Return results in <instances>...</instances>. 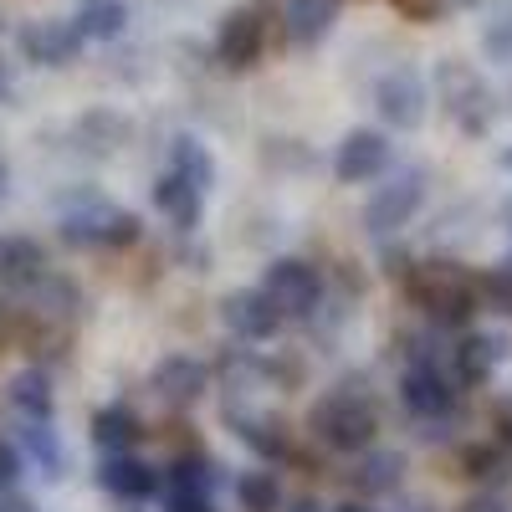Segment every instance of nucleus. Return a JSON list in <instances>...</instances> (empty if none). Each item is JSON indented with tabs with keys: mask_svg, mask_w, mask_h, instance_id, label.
<instances>
[{
	"mask_svg": "<svg viewBox=\"0 0 512 512\" xmlns=\"http://www.w3.org/2000/svg\"><path fill=\"white\" fill-rule=\"evenodd\" d=\"M308 431L338 456L369 451V441L379 436V400L364 390V384H333V390L313 405Z\"/></svg>",
	"mask_w": 512,
	"mask_h": 512,
	"instance_id": "f257e3e1",
	"label": "nucleus"
},
{
	"mask_svg": "<svg viewBox=\"0 0 512 512\" xmlns=\"http://www.w3.org/2000/svg\"><path fill=\"white\" fill-rule=\"evenodd\" d=\"M405 297L425 318H436L441 328H461L477 313L482 277H472L461 262H415L405 272Z\"/></svg>",
	"mask_w": 512,
	"mask_h": 512,
	"instance_id": "f03ea898",
	"label": "nucleus"
},
{
	"mask_svg": "<svg viewBox=\"0 0 512 512\" xmlns=\"http://www.w3.org/2000/svg\"><path fill=\"white\" fill-rule=\"evenodd\" d=\"M57 236L72 251H123V246H134L144 236V221L134 216V210L103 200V195H82L62 210Z\"/></svg>",
	"mask_w": 512,
	"mask_h": 512,
	"instance_id": "7ed1b4c3",
	"label": "nucleus"
},
{
	"mask_svg": "<svg viewBox=\"0 0 512 512\" xmlns=\"http://www.w3.org/2000/svg\"><path fill=\"white\" fill-rule=\"evenodd\" d=\"M436 93L451 113V123L461 128V134H472L482 139L492 118H497V93H492V82L472 67V62H461V57H446L436 67Z\"/></svg>",
	"mask_w": 512,
	"mask_h": 512,
	"instance_id": "20e7f679",
	"label": "nucleus"
},
{
	"mask_svg": "<svg viewBox=\"0 0 512 512\" xmlns=\"http://www.w3.org/2000/svg\"><path fill=\"white\" fill-rule=\"evenodd\" d=\"M400 405L415 425H446L461 405V384L441 359H410L400 374Z\"/></svg>",
	"mask_w": 512,
	"mask_h": 512,
	"instance_id": "39448f33",
	"label": "nucleus"
},
{
	"mask_svg": "<svg viewBox=\"0 0 512 512\" xmlns=\"http://www.w3.org/2000/svg\"><path fill=\"white\" fill-rule=\"evenodd\" d=\"M425 200V169H400L390 175L369 200H364V231L379 241V236H395Z\"/></svg>",
	"mask_w": 512,
	"mask_h": 512,
	"instance_id": "423d86ee",
	"label": "nucleus"
},
{
	"mask_svg": "<svg viewBox=\"0 0 512 512\" xmlns=\"http://www.w3.org/2000/svg\"><path fill=\"white\" fill-rule=\"evenodd\" d=\"M262 287L272 292V303L282 308V318H313L323 303V272L308 256H277L267 267Z\"/></svg>",
	"mask_w": 512,
	"mask_h": 512,
	"instance_id": "0eeeda50",
	"label": "nucleus"
},
{
	"mask_svg": "<svg viewBox=\"0 0 512 512\" xmlns=\"http://www.w3.org/2000/svg\"><path fill=\"white\" fill-rule=\"evenodd\" d=\"M221 323L241 338V344H267L287 318L272 303L267 287H236V292H226V303H221Z\"/></svg>",
	"mask_w": 512,
	"mask_h": 512,
	"instance_id": "6e6552de",
	"label": "nucleus"
},
{
	"mask_svg": "<svg viewBox=\"0 0 512 512\" xmlns=\"http://www.w3.org/2000/svg\"><path fill=\"white\" fill-rule=\"evenodd\" d=\"M262 47H267V16L256 6H236L216 31V62L226 72H251L262 62Z\"/></svg>",
	"mask_w": 512,
	"mask_h": 512,
	"instance_id": "1a4fd4ad",
	"label": "nucleus"
},
{
	"mask_svg": "<svg viewBox=\"0 0 512 512\" xmlns=\"http://www.w3.org/2000/svg\"><path fill=\"white\" fill-rule=\"evenodd\" d=\"M82 47H88V36H82L77 21H26L21 26V57L36 62V67H72L82 57Z\"/></svg>",
	"mask_w": 512,
	"mask_h": 512,
	"instance_id": "9d476101",
	"label": "nucleus"
},
{
	"mask_svg": "<svg viewBox=\"0 0 512 512\" xmlns=\"http://www.w3.org/2000/svg\"><path fill=\"white\" fill-rule=\"evenodd\" d=\"M149 390H154L164 405L190 410V405H200L205 390H210V364L195 359V354H164V359L149 369Z\"/></svg>",
	"mask_w": 512,
	"mask_h": 512,
	"instance_id": "9b49d317",
	"label": "nucleus"
},
{
	"mask_svg": "<svg viewBox=\"0 0 512 512\" xmlns=\"http://www.w3.org/2000/svg\"><path fill=\"white\" fill-rule=\"evenodd\" d=\"M390 169V139L379 128H349L338 139V154H333V175L344 185H364V180H379Z\"/></svg>",
	"mask_w": 512,
	"mask_h": 512,
	"instance_id": "f8f14e48",
	"label": "nucleus"
},
{
	"mask_svg": "<svg viewBox=\"0 0 512 512\" xmlns=\"http://www.w3.org/2000/svg\"><path fill=\"white\" fill-rule=\"evenodd\" d=\"M374 108L390 128H420L425 118V82L410 67H395L374 82Z\"/></svg>",
	"mask_w": 512,
	"mask_h": 512,
	"instance_id": "ddd939ff",
	"label": "nucleus"
},
{
	"mask_svg": "<svg viewBox=\"0 0 512 512\" xmlns=\"http://www.w3.org/2000/svg\"><path fill=\"white\" fill-rule=\"evenodd\" d=\"M98 482H103V492H113L123 502H144V497H154L164 487V477L154 472L144 456H134V451H103Z\"/></svg>",
	"mask_w": 512,
	"mask_h": 512,
	"instance_id": "4468645a",
	"label": "nucleus"
},
{
	"mask_svg": "<svg viewBox=\"0 0 512 512\" xmlns=\"http://www.w3.org/2000/svg\"><path fill=\"white\" fill-rule=\"evenodd\" d=\"M502 359H507V338H497V333H461L451 344V374H456V384H466V390L487 384Z\"/></svg>",
	"mask_w": 512,
	"mask_h": 512,
	"instance_id": "2eb2a0df",
	"label": "nucleus"
},
{
	"mask_svg": "<svg viewBox=\"0 0 512 512\" xmlns=\"http://www.w3.org/2000/svg\"><path fill=\"white\" fill-rule=\"evenodd\" d=\"M154 205H159V216L175 226V231H195L200 226V210H205V190L190 185L180 169H164V175L154 180Z\"/></svg>",
	"mask_w": 512,
	"mask_h": 512,
	"instance_id": "dca6fc26",
	"label": "nucleus"
},
{
	"mask_svg": "<svg viewBox=\"0 0 512 512\" xmlns=\"http://www.w3.org/2000/svg\"><path fill=\"white\" fill-rule=\"evenodd\" d=\"M287 41L297 52H313L338 26V0H287Z\"/></svg>",
	"mask_w": 512,
	"mask_h": 512,
	"instance_id": "f3484780",
	"label": "nucleus"
},
{
	"mask_svg": "<svg viewBox=\"0 0 512 512\" xmlns=\"http://www.w3.org/2000/svg\"><path fill=\"white\" fill-rule=\"evenodd\" d=\"M41 277H47V251L31 236H6L0 241V287L11 292H31Z\"/></svg>",
	"mask_w": 512,
	"mask_h": 512,
	"instance_id": "a211bd4d",
	"label": "nucleus"
},
{
	"mask_svg": "<svg viewBox=\"0 0 512 512\" xmlns=\"http://www.w3.org/2000/svg\"><path fill=\"white\" fill-rule=\"evenodd\" d=\"M6 405L16 410V420H52L57 415V390L47 369H21L6 384Z\"/></svg>",
	"mask_w": 512,
	"mask_h": 512,
	"instance_id": "6ab92c4d",
	"label": "nucleus"
},
{
	"mask_svg": "<svg viewBox=\"0 0 512 512\" xmlns=\"http://www.w3.org/2000/svg\"><path fill=\"white\" fill-rule=\"evenodd\" d=\"M226 425L236 431V441L251 446L262 461H287V456H292V446H287V436H282L277 420H262V415H246V410L226 405Z\"/></svg>",
	"mask_w": 512,
	"mask_h": 512,
	"instance_id": "aec40b11",
	"label": "nucleus"
},
{
	"mask_svg": "<svg viewBox=\"0 0 512 512\" xmlns=\"http://www.w3.org/2000/svg\"><path fill=\"white\" fill-rule=\"evenodd\" d=\"M16 441H21V451L41 466V477H47V482H57V477L67 472V451H62V436H57L52 420H21V425H16Z\"/></svg>",
	"mask_w": 512,
	"mask_h": 512,
	"instance_id": "412c9836",
	"label": "nucleus"
},
{
	"mask_svg": "<svg viewBox=\"0 0 512 512\" xmlns=\"http://www.w3.org/2000/svg\"><path fill=\"white\" fill-rule=\"evenodd\" d=\"M93 441H98L103 451H134V446L144 441V420H139V410H134V405H123V400L103 405V410L93 415Z\"/></svg>",
	"mask_w": 512,
	"mask_h": 512,
	"instance_id": "4be33fe9",
	"label": "nucleus"
},
{
	"mask_svg": "<svg viewBox=\"0 0 512 512\" xmlns=\"http://www.w3.org/2000/svg\"><path fill=\"white\" fill-rule=\"evenodd\" d=\"M221 472L226 466H216L210 456L190 451V456H175L164 466V492H195V497H216L221 487Z\"/></svg>",
	"mask_w": 512,
	"mask_h": 512,
	"instance_id": "5701e85b",
	"label": "nucleus"
},
{
	"mask_svg": "<svg viewBox=\"0 0 512 512\" xmlns=\"http://www.w3.org/2000/svg\"><path fill=\"white\" fill-rule=\"evenodd\" d=\"M405 482V456L400 451H364L354 466V487L364 497H395Z\"/></svg>",
	"mask_w": 512,
	"mask_h": 512,
	"instance_id": "b1692460",
	"label": "nucleus"
},
{
	"mask_svg": "<svg viewBox=\"0 0 512 512\" xmlns=\"http://www.w3.org/2000/svg\"><path fill=\"white\" fill-rule=\"evenodd\" d=\"M461 472L472 477V482H512V446L507 441H477V446H461Z\"/></svg>",
	"mask_w": 512,
	"mask_h": 512,
	"instance_id": "393cba45",
	"label": "nucleus"
},
{
	"mask_svg": "<svg viewBox=\"0 0 512 512\" xmlns=\"http://www.w3.org/2000/svg\"><path fill=\"white\" fill-rule=\"evenodd\" d=\"M72 21L88 41H118L128 31V0H77Z\"/></svg>",
	"mask_w": 512,
	"mask_h": 512,
	"instance_id": "a878e982",
	"label": "nucleus"
},
{
	"mask_svg": "<svg viewBox=\"0 0 512 512\" xmlns=\"http://www.w3.org/2000/svg\"><path fill=\"white\" fill-rule=\"evenodd\" d=\"M169 169H180V175L200 190L216 185V159H210V149L195 139V134H175L169 139Z\"/></svg>",
	"mask_w": 512,
	"mask_h": 512,
	"instance_id": "bb28decb",
	"label": "nucleus"
},
{
	"mask_svg": "<svg viewBox=\"0 0 512 512\" xmlns=\"http://www.w3.org/2000/svg\"><path fill=\"white\" fill-rule=\"evenodd\" d=\"M236 497H241V507L246 512H277L282 507V482H277V472H241L236 477Z\"/></svg>",
	"mask_w": 512,
	"mask_h": 512,
	"instance_id": "cd10ccee",
	"label": "nucleus"
},
{
	"mask_svg": "<svg viewBox=\"0 0 512 512\" xmlns=\"http://www.w3.org/2000/svg\"><path fill=\"white\" fill-rule=\"evenodd\" d=\"M482 47H487V57H492V62H512V0H507V6L487 21Z\"/></svg>",
	"mask_w": 512,
	"mask_h": 512,
	"instance_id": "c85d7f7f",
	"label": "nucleus"
},
{
	"mask_svg": "<svg viewBox=\"0 0 512 512\" xmlns=\"http://www.w3.org/2000/svg\"><path fill=\"white\" fill-rule=\"evenodd\" d=\"M482 297H487L497 313H512V256H507V262H497V267H487Z\"/></svg>",
	"mask_w": 512,
	"mask_h": 512,
	"instance_id": "c756f323",
	"label": "nucleus"
},
{
	"mask_svg": "<svg viewBox=\"0 0 512 512\" xmlns=\"http://www.w3.org/2000/svg\"><path fill=\"white\" fill-rule=\"evenodd\" d=\"M21 482V446L0 441V492H11Z\"/></svg>",
	"mask_w": 512,
	"mask_h": 512,
	"instance_id": "7c9ffc66",
	"label": "nucleus"
},
{
	"mask_svg": "<svg viewBox=\"0 0 512 512\" xmlns=\"http://www.w3.org/2000/svg\"><path fill=\"white\" fill-rule=\"evenodd\" d=\"M164 512H216V497H195V492H164Z\"/></svg>",
	"mask_w": 512,
	"mask_h": 512,
	"instance_id": "2f4dec72",
	"label": "nucleus"
},
{
	"mask_svg": "<svg viewBox=\"0 0 512 512\" xmlns=\"http://www.w3.org/2000/svg\"><path fill=\"white\" fill-rule=\"evenodd\" d=\"M492 431H497V441H507V446H512V395H507V400H497V410H492Z\"/></svg>",
	"mask_w": 512,
	"mask_h": 512,
	"instance_id": "473e14b6",
	"label": "nucleus"
},
{
	"mask_svg": "<svg viewBox=\"0 0 512 512\" xmlns=\"http://www.w3.org/2000/svg\"><path fill=\"white\" fill-rule=\"evenodd\" d=\"M461 512H507V507H502V497H472Z\"/></svg>",
	"mask_w": 512,
	"mask_h": 512,
	"instance_id": "72a5a7b5",
	"label": "nucleus"
},
{
	"mask_svg": "<svg viewBox=\"0 0 512 512\" xmlns=\"http://www.w3.org/2000/svg\"><path fill=\"white\" fill-rule=\"evenodd\" d=\"M16 98V77H11V62H0V103Z\"/></svg>",
	"mask_w": 512,
	"mask_h": 512,
	"instance_id": "f704fd0d",
	"label": "nucleus"
},
{
	"mask_svg": "<svg viewBox=\"0 0 512 512\" xmlns=\"http://www.w3.org/2000/svg\"><path fill=\"white\" fill-rule=\"evenodd\" d=\"M384 512H436L425 497H405V502H395V507H384Z\"/></svg>",
	"mask_w": 512,
	"mask_h": 512,
	"instance_id": "c9c22d12",
	"label": "nucleus"
},
{
	"mask_svg": "<svg viewBox=\"0 0 512 512\" xmlns=\"http://www.w3.org/2000/svg\"><path fill=\"white\" fill-rule=\"evenodd\" d=\"M287 512H328L318 497H297V502H287Z\"/></svg>",
	"mask_w": 512,
	"mask_h": 512,
	"instance_id": "e433bc0d",
	"label": "nucleus"
},
{
	"mask_svg": "<svg viewBox=\"0 0 512 512\" xmlns=\"http://www.w3.org/2000/svg\"><path fill=\"white\" fill-rule=\"evenodd\" d=\"M333 512H374V507H369V502H338Z\"/></svg>",
	"mask_w": 512,
	"mask_h": 512,
	"instance_id": "4c0bfd02",
	"label": "nucleus"
},
{
	"mask_svg": "<svg viewBox=\"0 0 512 512\" xmlns=\"http://www.w3.org/2000/svg\"><path fill=\"white\" fill-rule=\"evenodd\" d=\"M0 512H36V507H31V502H21V497H16V502H6V507H0Z\"/></svg>",
	"mask_w": 512,
	"mask_h": 512,
	"instance_id": "58836bf2",
	"label": "nucleus"
},
{
	"mask_svg": "<svg viewBox=\"0 0 512 512\" xmlns=\"http://www.w3.org/2000/svg\"><path fill=\"white\" fill-rule=\"evenodd\" d=\"M0 195H6V164H0Z\"/></svg>",
	"mask_w": 512,
	"mask_h": 512,
	"instance_id": "ea45409f",
	"label": "nucleus"
},
{
	"mask_svg": "<svg viewBox=\"0 0 512 512\" xmlns=\"http://www.w3.org/2000/svg\"><path fill=\"white\" fill-rule=\"evenodd\" d=\"M507 226H512V205H507Z\"/></svg>",
	"mask_w": 512,
	"mask_h": 512,
	"instance_id": "a19ab883",
	"label": "nucleus"
},
{
	"mask_svg": "<svg viewBox=\"0 0 512 512\" xmlns=\"http://www.w3.org/2000/svg\"><path fill=\"white\" fill-rule=\"evenodd\" d=\"M507 169H512V149H507Z\"/></svg>",
	"mask_w": 512,
	"mask_h": 512,
	"instance_id": "79ce46f5",
	"label": "nucleus"
},
{
	"mask_svg": "<svg viewBox=\"0 0 512 512\" xmlns=\"http://www.w3.org/2000/svg\"><path fill=\"white\" fill-rule=\"evenodd\" d=\"M0 31H6V21H0Z\"/></svg>",
	"mask_w": 512,
	"mask_h": 512,
	"instance_id": "37998d69",
	"label": "nucleus"
}]
</instances>
